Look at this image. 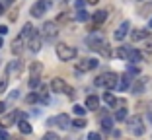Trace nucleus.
Returning <instances> with one entry per match:
<instances>
[{
    "label": "nucleus",
    "instance_id": "nucleus-6",
    "mask_svg": "<svg viewBox=\"0 0 152 140\" xmlns=\"http://www.w3.org/2000/svg\"><path fill=\"white\" fill-rule=\"evenodd\" d=\"M129 131L133 132L134 136H142L144 134V123H142V117L134 115V117L129 119Z\"/></svg>",
    "mask_w": 152,
    "mask_h": 140
},
{
    "label": "nucleus",
    "instance_id": "nucleus-26",
    "mask_svg": "<svg viewBox=\"0 0 152 140\" xmlns=\"http://www.w3.org/2000/svg\"><path fill=\"white\" fill-rule=\"evenodd\" d=\"M39 99H41V94H37V91H31L29 95H26V103H29V105L37 103Z\"/></svg>",
    "mask_w": 152,
    "mask_h": 140
},
{
    "label": "nucleus",
    "instance_id": "nucleus-34",
    "mask_svg": "<svg viewBox=\"0 0 152 140\" xmlns=\"http://www.w3.org/2000/svg\"><path fill=\"white\" fill-rule=\"evenodd\" d=\"M144 82H146V80L142 78V80H140L139 84H134V88H133V91H134V94H140V91H142V88H144Z\"/></svg>",
    "mask_w": 152,
    "mask_h": 140
},
{
    "label": "nucleus",
    "instance_id": "nucleus-9",
    "mask_svg": "<svg viewBox=\"0 0 152 140\" xmlns=\"http://www.w3.org/2000/svg\"><path fill=\"white\" fill-rule=\"evenodd\" d=\"M98 59H82L80 62L76 64V70L78 72H90V70H94V68H98Z\"/></svg>",
    "mask_w": 152,
    "mask_h": 140
},
{
    "label": "nucleus",
    "instance_id": "nucleus-27",
    "mask_svg": "<svg viewBox=\"0 0 152 140\" xmlns=\"http://www.w3.org/2000/svg\"><path fill=\"white\" fill-rule=\"evenodd\" d=\"M90 20V16L86 14V10H78L76 12V22H88Z\"/></svg>",
    "mask_w": 152,
    "mask_h": 140
},
{
    "label": "nucleus",
    "instance_id": "nucleus-32",
    "mask_svg": "<svg viewBox=\"0 0 152 140\" xmlns=\"http://www.w3.org/2000/svg\"><path fill=\"white\" fill-rule=\"evenodd\" d=\"M39 84H41L39 76H31V80H29V88H31V90H37V88H39Z\"/></svg>",
    "mask_w": 152,
    "mask_h": 140
},
{
    "label": "nucleus",
    "instance_id": "nucleus-15",
    "mask_svg": "<svg viewBox=\"0 0 152 140\" xmlns=\"http://www.w3.org/2000/svg\"><path fill=\"white\" fill-rule=\"evenodd\" d=\"M16 125H18V128H20V132H22V134H31V132H33L31 125H29V123H27L26 119H20V121L16 123Z\"/></svg>",
    "mask_w": 152,
    "mask_h": 140
},
{
    "label": "nucleus",
    "instance_id": "nucleus-48",
    "mask_svg": "<svg viewBox=\"0 0 152 140\" xmlns=\"http://www.w3.org/2000/svg\"><path fill=\"white\" fill-rule=\"evenodd\" d=\"M140 2H142V0H140Z\"/></svg>",
    "mask_w": 152,
    "mask_h": 140
},
{
    "label": "nucleus",
    "instance_id": "nucleus-41",
    "mask_svg": "<svg viewBox=\"0 0 152 140\" xmlns=\"http://www.w3.org/2000/svg\"><path fill=\"white\" fill-rule=\"evenodd\" d=\"M18 94H20V90H14L12 94H10V101H14L16 97H18Z\"/></svg>",
    "mask_w": 152,
    "mask_h": 140
},
{
    "label": "nucleus",
    "instance_id": "nucleus-28",
    "mask_svg": "<svg viewBox=\"0 0 152 140\" xmlns=\"http://www.w3.org/2000/svg\"><path fill=\"white\" fill-rule=\"evenodd\" d=\"M127 119V109H117L115 111V121H125Z\"/></svg>",
    "mask_w": 152,
    "mask_h": 140
},
{
    "label": "nucleus",
    "instance_id": "nucleus-4",
    "mask_svg": "<svg viewBox=\"0 0 152 140\" xmlns=\"http://www.w3.org/2000/svg\"><path fill=\"white\" fill-rule=\"evenodd\" d=\"M55 51H57L58 60H63V62H68V60H72L76 57V49L70 47V45H66V43H58V45L55 47Z\"/></svg>",
    "mask_w": 152,
    "mask_h": 140
},
{
    "label": "nucleus",
    "instance_id": "nucleus-36",
    "mask_svg": "<svg viewBox=\"0 0 152 140\" xmlns=\"http://www.w3.org/2000/svg\"><path fill=\"white\" fill-rule=\"evenodd\" d=\"M88 4V2H86V0H76L74 2V6H76V10H84V6Z\"/></svg>",
    "mask_w": 152,
    "mask_h": 140
},
{
    "label": "nucleus",
    "instance_id": "nucleus-38",
    "mask_svg": "<svg viewBox=\"0 0 152 140\" xmlns=\"http://www.w3.org/2000/svg\"><path fill=\"white\" fill-rule=\"evenodd\" d=\"M127 72L129 74H139V66H133V64H131V66L127 68Z\"/></svg>",
    "mask_w": 152,
    "mask_h": 140
},
{
    "label": "nucleus",
    "instance_id": "nucleus-14",
    "mask_svg": "<svg viewBox=\"0 0 152 140\" xmlns=\"http://www.w3.org/2000/svg\"><path fill=\"white\" fill-rule=\"evenodd\" d=\"M148 35L150 33L146 31V29H134V31H131V39L137 43V41H144V39H148Z\"/></svg>",
    "mask_w": 152,
    "mask_h": 140
},
{
    "label": "nucleus",
    "instance_id": "nucleus-46",
    "mask_svg": "<svg viewBox=\"0 0 152 140\" xmlns=\"http://www.w3.org/2000/svg\"><path fill=\"white\" fill-rule=\"evenodd\" d=\"M148 27H150V29H152V18L148 20Z\"/></svg>",
    "mask_w": 152,
    "mask_h": 140
},
{
    "label": "nucleus",
    "instance_id": "nucleus-23",
    "mask_svg": "<svg viewBox=\"0 0 152 140\" xmlns=\"http://www.w3.org/2000/svg\"><path fill=\"white\" fill-rule=\"evenodd\" d=\"M142 60V53L137 49H131V54H129V62H140Z\"/></svg>",
    "mask_w": 152,
    "mask_h": 140
},
{
    "label": "nucleus",
    "instance_id": "nucleus-29",
    "mask_svg": "<svg viewBox=\"0 0 152 140\" xmlns=\"http://www.w3.org/2000/svg\"><path fill=\"white\" fill-rule=\"evenodd\" d=\"M86 125H88V123H86V119H84V117H78L74 123H72V127H74V128H84Z\"/></svg>",
    "mask_w": 152,
    "mask_h": 140
},
{
    "label": "nucleus",
    "instance_id": "nucleus-7",
    "mask_svg": "<svg viewBox=\"0 0 152 140\" xmlns=\"http://www.w3.org/2000/svg\"><path fill=\"white\" fill-rule=\"evenodd\" d=\"M41 31H43V37L47 41H53L55 37L58 35V29H57V22H45L43 27H41Z\"/></svg>",
    "mask_w": 152,
    "mask_h": 140
},
{
    "label": "nucleus",
    "instance_id": "nucleus-43",
    "mask_svg": "<svg viewBox=\"0 0 152 140\" xmlns=\"http://www.w3.org/2000/svg\"><path fill=\"white\" fill-rule=\"evenodd\" d=\"M6 12V4L4 2H0V14H4Z\"/></svg>",
    "mask_w": 152,
    "mask_h": 140
},
{
    "label": "nucleus",
    "instance_id": "nucleus-5",
    "mask_svg": "<svg viewBox=\"0 0 152 140\" xmlns=\"http://www.w3.org/2000/svg\"><path fill=\"white\" fill-rule=\"evenodd\" d=\"M49 8H51V2H49V0H35V4L31 6V10H29V12H31L33 18H43L45 12H47Z\"/></svg>",
    "mask_w": 152,
    "mask_h": 140
},
{
    "label": "nucleus",
    "instance_id": "nucleus-19",
    "mask_svg": "<svg viewBox=\"0 0 152 140\" xmlns=\"http://www.w3.org/2000/svg\"><path fill=\"white\" fill-rule=\"evenodd\" d=\"M22 45H23V39H22V35H18L16 39L12 41V53L14 54H20V53H22V49H23Z\"/></svg>",
    "mask_w": 152,
    "mask_h": 140
},
{
    "label": "nucleus",
    "instance_id": "nucleus-3",
    "mask_svg": "<svg viewBox=\"0 0 152 140\" xmlns=\"http://www.w3.org/2000/svg\"><path fill=\"white\" fill-rule=\"evenodd\" d=\"M49 88H51V91H53V94H66L68 97H74V90L68 86L63 78H53V80H51V84H49Z\"/></svg>",
    "mask_w": 152,
    "mask_h": 140
},
{
    "label": "nucleus",
    "instance_id": "nucleus-33",
    "mask_svg": "<svg viewBox=\"0 0 152 140\" xmlns=\"http://www.w3.org/2000/svg\"><path fill=\"white\" fill-rule=\"evenodd\" d=\"M41 140H61V138H58L57 132H47V134H43V138H41Z\"/></svg>",
    "mask_w": 152,
    "mask_h": 140
},
{
    "label": "nucleus",
    "instance_id": "nucleus-39",
    "mask_svg": "<svg viewBox=\"0 0 152 140\" xmlns=\"http://www.w3.org/2000/svg\"><path fill=\"white\" fill-rule=\"evenodd\" d=\"M0 35H8V25H0Z\"/></svg>",
    "mask_w": 152,
    "mask_h": 140
},
{
    "label": "nucleus",
    "instance_id": "nucleus-25",
    "mask_svg": "<svg viewBox=\"0 0 152 140\" xmlns=\"http://www.w3.org/2000/svg\"><path fill=\"white\" fill-rule=\"evenodd\" d=\"M103 101H105V103H107L109 107H115V105H117V99H115V95H113V94H109V90L105 91V94H103Z\"/></svg>",
    "mask_w": 152,
    "mask_h": 140
},
{
    "label": "nucleus",
    "instance_id": "nucleus-35",
    "mask_svg": "<svg viewBox=\"0 0 152 140\" xmlns=\"http://www.w3.org/2000/svg\"><path fill=\"white\" fill-rule=\"evenodd\" d=\"M64 22H68V14H58V18H57V23H64Z\"/></svg>",
    "mask_w": 152,
    "mask_h": 140
},
{
    "label": "nucleus",
    "instance_id": "nucleus-13",
    "mask_svg": "<svg viewBox=\"0 0 152 140\" xmlns=\"http://www.w3.org/2000/svg\"><path fill=\"white\" fill-rule=\"evenodd\" d=\"M84 105L88 107V111H96V109H99V97L98 95H88Z\"/></svg>",
    "mask_w": 152,
    "mask_h": 140
},
{
    "label": "nucleus",
    "instance_id": "nucleus-16",
    "mask_svg": "<svg viewBox=\"0 0 152 140\" xmlns=\"http://www.w3.org/2000/svg\"><path fill=\"white\" fill-rule=\"evenodd\" d=\"M18 113H20V111H10L8 115H4V121H2V125H4V127H12L14 123H16V119H20Z\"/></svg>",
    "mask_w": 152,
    "mask_h": 140
},
{
    "label": "nucleus",
    "instance_id": "nucleus-31",
    "mask_svg": "<svg viewBox=\"0 0 152 140\" xmlns=\"http://www.w3.org/2000/svg\"><path fill=\"white\" fill-rule=\"evenodd\" d=\"M0 140H12L10 138V134H8V131H6V127L0 123Z\"/></svg>",
    "mask_w": 152,
    "mask_h": 140
},
{
    "label": "nucleus",
    "instance_id": "nucleus-17",
    "mask_svg": "<svg viewBox=\"0 0 152 140\" xmlns=\"http://www.w3.org/2000/svg\"><path fill=\"white\" fill-rule=\"evenodd\" d=\"M129 86H131V74L127 72V74H123V76L119 78V86L117 88H119L121 91H125V90H129Z\"/></svg>",
    "mask_w": 152,
    "mask_h": 140
},
{
    "label": "nucleus",
    "instance_id": "nucleus-20",
    "mask_svg": "<svg viewBox=\"0 0 152 140\" xmlns=\"http://www.w3.org/2000/svg\"><path fill=\"white\" fill-rule=\"evenodd\" d=\"M129 54H131V47H127V45L119 47V49L115 51V57H119V59H123V60H129Z\"/></svg>",
    "mask_w": 152,
    "mask_h": 140
},
{
    "label": "nucleus",
    "instance_id": "nucleus-47",
    "mask_svg": "<svg viewBox=\"0 0 152 140\" xmlns=\"http://www.w3.org/2000/svg\"><path fill=\"white\" fill-rule=\"evenodd\" d=\"M2 43H4V39H2V35H0V47H2Z\"/></svg>",
    "mask_w": 152,
    "mask_h": 140
},
{
    "label": "nucleus",
    "instance_id": "nucleus-1",
    "mask_svg": "<svg viewBox=\"0 0 152 140\" xmlns=\"http://www.w3.org/2000/svg\"><path fill=\"white\" fill-rule=\"evenodd\" d=\"M86 45H88L92 51H99L103 57H111V51H109L107 41H105V37H103L99 31L88 35V39H86Z\"/></svg>",
    "mask_w": 152,
    "mask_h": 140
},
{
    "label": "nucleus",
    "instance_id": "nucleus-8",
    "mask_svg": "<svg viewBox=\"0 0 152 140\" xmlns=\"http://www.w3.org/2000/svg\"><path fill=\"white\" fill-rule=\"evenodd\" d=\"M47 123H49V125H55V127H58V128H66V127L72 125L70 117H68L66 113H61V115H57V117H51Z\"/></svg>",
    "mask_w": 152,
    "mask_h": 140
},
{
    "label": "nucleus",
    "instance_id": "nucleus-22",
    "mask_svg": "<svg viewBox=\"0 0 152 140\" xmlns=\"http://www.w3.org/2000/svg\"><path fill=\"white\" fill-rule=\"evenodd\" d=\"M41 70H43V64L39 62V60H35V62H31V66H29V72H31V76H39Z\"/></svg>",
    "mask_w": 152,
    "mask_h": 140
},
{
    "label": "nucleus",
    "instance_id": "nucleus-24",
    "mask_svg": "<svg viewBox=\"0 0 152 140\" xmlns=\"http://www.w3.org/2000/svg\"><path fill=\"white\" fill-rule=\"evenodd\" d=\"M111 127H113V119L109 117V115H105V117H102V128L105 132L107 131H111Z\"/></svg>",
    "mask_w": 152,
    "mask_h": 140
},
{
    "label": "nucleus",
    "instance_id": "nucleus-12",
    "mask_svg": "<svg viewBox=\"0 0 152 140\" xmlns=\"http://www.w3.org/2000/svg\"><path fill=\"white\" fill-rule=\"evenodd\" d=\"M22 70H23V62L22 60H14V62L8 64V74H12V76H20Z\"/></svg>",
    "mask_w": 152,
    "mask_h": 140
},
{
    "label": "nucleus",
    "instance_id": "nucleus-2",
    "mask_svg": "<svg viewBox=\"0 0 152 140\" xmlns=\"http://www.w3.org/2000/svg\"><path fill=\"white\" fill-rule=\"evenodd\" d=\"M94 84L98 88H103V90H115L117 86H119V76H117L115 72H105V74H102V76H98L94 80Z\"/></svg>",
    "mask_w": 152,
    "mask_h": 140
},
{
    "label": "nucleus",
    "instance_id": "nucleus-10",
    "mask_svg": "<svg viewBox=\"0 0 152 140\" xmlns=\"http://www.w3.org/2000/svg\"><path fill=\"white\" fill-rule=\"evenodd\" d=\"M129 29H131V23L129 22H123L119 27L115 29V33H113V39L115 41H123L127 37V33H129Z\"/></svg>",
    "mask_w": 152,
    "mask_h": 140
},
{
    "label": "nucleus",
    "instance_id": "nucleus-40",
    "mask_svg": "<svg viewBox=\"0 0 152 140\" xmlns=\"http://www.w3.org/2000/svg\"><path fill=\"white\" fill-rule=\"evenodd\" d=\"M6 88H8L6 80H4V82H0V94H4V91H6Z\"/></svg>",
    "mask_w": 152,
    "mask_h": 140
},
{
    "label": "nucleus",
    "instance_id": "nucleus-11",
    "mask_svg": "<svg viewBox=\"0 0 152 140\" xmlns=\"http://www.w3.org/2000/svg\"><path fill=\"white\" fill-rule=\"evenodd\" d=\"M29 51H31V53L41 51V35L39 33H33V35L29 37Z\"/></svg>",
    "mask_w": 152,
    "mask_h": 140
},
{
    "label": "nucleus",
    "instance_id": "nucleus-18",
    "mask_svg": "<svg viewBox=\"0 0 152 140\" xmlns=\"http://www.w3.org/2000/svg\"><path fill=\"white\" fill-rule=\"evenodd\" d=\"M92 20H94V23L99 25V23H103L107 20V12H105V10H98L96 14H92Z\"/></svg>",
    "mask_w": 152,
    "mask_h": 140
},
{
    "label": "nucleus",
    "instance_id": "nucleus-37",
    "mask_svg": "<svg viewBox=\"0 0 152 140\" xmlns=\"http://www.w3.org/2000/svg\"><path fill=\"white\" fill-rule=\"evenodd\" d=\"M88 140H102V134H99V132H90Z\"/></svg>",
    "mask_w": 152,
    "mask_h": 140
},
{
    "label": "nucleus",
    "instance_id": "nucleus-44",
    "mask_svg": "<svg viewBox=\"0 0 152 140\" xmlns=\"http://www.w3.org/2000/svg\"><path fill=\"white\" fill-rule=\"evenodd\" d=\"M146 51H148V53H152V41H150V43L146 45Z\"/></svg>",
    "mask_w": 152,
    "mask_h": 140
},
{
    "label": "nucleus",
    "instance_id": "nucleus-45",
    "mask_svg": "<svg viewBox=\"0 0 152 140\" xmlns=\"http://www.w3.org/2000/svg\"><path fill=\"white\" fill-rule=\"evenodd\" d=\"M86 2H88V4H98L99 0H86Z\"/></svg>",
    "mask_w": 152,
    "mask_h": 140
},
{
    "label": "nucleus",
    "instance_id": "nucleus-30",
    "mask_svg": "<svg viewBox=\"0 0 152 140\" xmlns=\"http://www.w3.org/2000/svg\"><path fill=\"white\" fill-rule=\"evenodd\" d=\"M86 111H88V107H86V105H84V107H82V105H74V113L78 115V117H84Z\"/></svg>",
    "mask_w": 152,
    "mask_h": 140
},
{
    "label": "nucleus",
    "instance_id": "nucleus-21",
    "mask_svg": "<svg viewBox=\"0 0 152 140\" xmlns=\"http://www.w3.org/2000/svg\"><path fill=\"white\" fill-rule=\"evenodd\" d=\"M33 33H35V31H33V25H31V23H29V22H27V23H23L22 33H20V35H22V39H29V37H31Z\"/></svg>",
    "mask_w": 152,
    "mask_h": 140
},
{
    "label": "nucleus",
    "instance_id": "nucleus-42",
    "mask_svg": "<svg viewBox=\"0 0 152 140\" xmlns=\"http://www.w3.org/2000/svg\"><path fill=\"white\" fill-rule=\"evenodd\" d=\"M4 111H6V103H4V101H0V115H4Z\"/></svg>",
    "mask_w": 152,
    "mask_h": 140
}]
</instances>
